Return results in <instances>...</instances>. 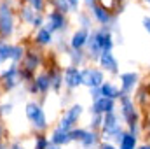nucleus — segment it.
<instances>
[{
	"label": "nucleus",
	"instance_id": "obj_5",
	"mask_svg": "<svg viewBox=\"0 0 150 149\" xmlns=\"http://www.w3.org/2000/svg\"><path fill=\"white\" fill-rule=\"evenodd\" d=\"M21 75H19V65L11 63L0 72V93H11L21 86Z\"/></svg>",
	"mask_w": 150,
	"mask_h": 149
},
{
	"label": "nucleus",
	"instance_id": "obj_22",
	"mask_svg": "<svg viewBox=\"0 0 150 149\" xmlns=\"http://www.w3.org/2000/svg\"><path fill=\"white\" fill-rule=\"evenodd\" d=\"M101 135L100 132H93V130H87L86 137L80 140V149H98V146L101 144Z\"/></svg>",
	"mask_w": 150,
	"mask_h": 149
},
{
	"label": "nucleus",
	"instance_id": "obj_11",
	"mask_svg": "<svg viewBox=\"0 0 150 149\" xmlns=\"http://www.w3.org/2000/svg\"><path fill=\"white\" fill-rule=\"evenodd\" d=\"M103 82H105V74L101 69H98V67H84L82 69V86L94 90V88H100Z\"/></svg>",
	"mask_w": 150,
	"mask_h": 149
},
{
	"label": "nucleus",
	"instance_id": "obj_18",
	"mask_svg": "<svg viewBox=\"0 0 150 149\" xmlns=\"http://www.w3.org/2000/svg\"><path fill=\"white\" fill-rule=\"evenodd\" d=\"M91 114H100V116H105V114H110V112H115V100H110V98H98L96 102H93L91 105Z\"/></svg>",
	"mask_w": 150,
	"mask_h": 149
},
{
	"label": "nucleus",
	"instance_id": "obj_30",
	"mask_svg": "<svg viewBox=\"0 0 150 149\" xmlns=\"http://www.w3.org/2000/svg\"><path fill=\"white\" fill-rule=\"evenodd\" d=\"M23 4H26L28 7H32L35 12L38 14H45V9H47V0H21Z\"/></svg>",
	"mask_w": 150,
	"mask_h": 149
},
{
	"label": "nucleus",
	"instance_id": "obj_21",
	"mask_svg": "<svg viewBox=\"0 0 150 149\" xmlns=\"http://www.w3.org/2000/svg\"><path fill=\"white\" fill-rule=\"evenodd\" d=\"M38 12H35L32 7H28V5L23 4V2H19V5L16 7V16H18V19H19L23 25H26V27L32 25V21H33V18H35Z\"/></svg>",
	"mask_w": 150,
	"mask_h": 149
},
{
	"label": "nucleus",
	"instance_id": "obj_26",
	"mask_svg": "<svg viewBox=\"0 0 150 149\" xmlns=\"http://www.w3.org/2000/svg\"><path fill=\"white\" fill-rule=\"evenodd\" d=\"M25 51H26V46H23L21 42L12 44V49H11V63L19 65L21 60H23V56H25Z\"/></svg>",
	"mask_w": 150,
	"mask_h": 149
},
{
	"label": "nucleus",
	"instance_id": "obj_13",
	"mask_svg": "<svg viewBox=\"0 0 150 149\" xmlns=\"http://www.w3.org/2000/svg\"><path fill=\"white\" fill-rule=\"evenodd\" d=\"M94 35L100 42V47H101V53H112L113 49V32L107 27H100V28H94L93 30Z\"/></svg>",
	"mask_w": 150,
	"mask_h": 149
},
{
	"label": "nucleus",
	"instance_id": "obj_25",
	"mask_svg": "<svg viewBox=\"0 0 150 149\" xmlns=\"http://www.w3.org/2000/svg\"><path fill=\"white\" fill-rule=\"evenodd\" d=\"M117 146H119L117 149H136L138 148V137L131 135L129 132H124V135H122V139L119 140Z\"/></svg>",
	"mask_w": 150,
	"mask_h": 149
},
{
	"label": "nucleus",
	"instance_id": "obj_23",
	"mask_svg": "<svg viewBox=\"0 0 150 149\" xmlns=\"http://www.w3.org/2000/svg\"><path fill=\"white\" fill-rule=\"evenodd\" d=\"M100 91H101V97L105 98H110V100H119L122 95H120V90L117 84H113L112 81H105L101 86H100Z\"/></svg>",
	"mask_w": 150,
	"mask_h": 149
},
{
	"label": "nucleus",
	"instance_id": "obj_14",
	"mask_svg": "<svg viewBox=\"0 0 150 149\" xmlns=\"http://www.w3.org/2000/svg\"><path fill=\"white\" fill-rule=\"evenodd\" d=\"M138 81H140V75L136 72H124V74H120V88H119L120 95L131 97V93L138 86Z\"/></svg>",
	"mask_w": 150,
	"mask_h": 149
},
{
	"label": "nucleus",
	"instance_id": "obj_36",
	"mask_svg": "<svg viewBox=\"0 0 150 149\" xmlns=\"http://www.w3.org/2000/svg\"><path fill=\"white\" fill-rule=\"evenodd\" d=\"M14 112V104L12 102H2L0 104V116H11Z\"/></svg>",
	"mask_w": 150,
	"mask_h": 149
},
{
	"label": "nucleus",
	"instance_id": "obj_42",
	"mask_svg": "<svg viewBox=\"0 0 150 149\" xmlns=\"http://www.w3.org/2000/svg\"><path fill=\"white\" fill-rule=\"evenodd\" d=\"M4 135H5V126H4V119H2V116H0V140H5Z\"/></svg>",
	"mask_w": 150,
	"mask_h": 149
},
{
	"label": "nucleus",
	"instance_id": "obj_9",
	"mask_svg": "<svg viewBox=\"0 0 150 149\" xmlns=\"http://www.w3.org/2000/svg\"><path fill=\"white\" fill-rule=\"evenodd\" d=\"M68 25H70L68 16H65V14H61L58 11H45V25L44 27L49 32H52L54 35L67 32L68 30Z\"/></svg>",
	"mask_w": 150,
	"mask_h": 149
},
{
	"label": "nucleus",
	"instance_id": "obj_8",
	"mask_svg": "<svg viewBox=\"0 0 150 149\" xmlns=\"http://www.w3.org/2000/svg\"><path fill=\"white\" fill-rule=\"evenodd\" d=\"M25 90L30 93V95H38V97H45L51 90V79H49V74L47 70H40L35 74L33 81L23 84Z\"/></svg>",
	"mask_w": 150,
	"mask_h": 149
},
{
	"label": "nucleus",
	"instance_id": "obj_20",
	"mask_svg": "<svg viewBox=\"0 0 150 149\" xmlns=\"http://www.w3.org/2000/svg\"><path fill=\"white\" fill-rule=\"evenodd\" d=\"M45 70H47L49 79H51V90H52L54 93H59L61 88L65 86V84H63V70H61L59 67H56V65H52V67H49V69H45Z\"/></svg>",
	"mask_w": 150,
	"mask_h": 149
},
{
	"label": "nucleus",
	"instance_id": "obj_7",
	"mask_svg": "<svg viewBox=\"0 0 150 149\" xmlns=\"http://www.w3.org/2000/svg\"><path fill=\"white\" fill-rule=\"evenodd\" d=\"M82 114H84V105L82 104H72L65 114L59 117V121H58V128H61V130H65V132H70V130H74L75 126H77V123L80 121V117H82Z\"/></svg>",
	"mask_w": 150,
	"mask_h": 149
},
{
	"label": "nucleus",
	"instance_id": "obj_29",
	"mask_svg": "<svg viewBox=\"0 0 150 149\" xmlns=\"http://www.w3.org/2000/svg\"><path fill=\"white\" fill-rule=\"evenodd\" d=\"M11 49H12V42L0 40V65L11 62Z\"/></svg>",
	"mask_w": 150,
	"mask_h": 149
},
{
	"label": "nucleus",
	"instance_id": "obj_15",
	"mask_svg": "<svg viewBox=\"0 0 150 149\" xmlns=\"http://www.w3.org/2000/svg\"><path fill=\"white\" fill-rule=\"evenodd\" d=\"M91 30H84V28H77L74 34L68 39V47L75 49V51H84L86 49V44H87V39H89Z\"/></svg>",
	"mask_w": 150,
	"mask_h": 149
},
{
	"label": "nucleus",
	"instance_id": "obj_4",
	"mask_svg": "<svg viewBox=\"0 0 150 149\" xmlns=\"http://www.w3.org/2000/svg\"><path fill=\"white\" fill-rule=\"evenodd\" d=\"M120 114H122V119L124 123H127L129 126V133L138 137V132H140V117H138V112L134 107V100L131 97H120Z\"/></svg>",
	"mask_w": 150,
	"mask_h": 149
},
{
	"label": "nucleus",
	"instance_id": "obj_27",
	"mask_svg": "<svg viewBox=\"0 0 150 149\" xmlns=\"http://www.w3.org/2000/svg\"><path fill=\"white\" fill-rule=\"evenodd\" d=\"M77 23L80 25L79 28H84V30H93V18L87 11H79L77 12Z\"/></svg>",
	"mask_w": 150,
	"mask_h": 149
},
{
	"label": "nucleus",
	"instance_id": "obj_10",
	"mask_svg": "<svg viewBox=\"0 0 150 149\" xmlns=\"http://www.w3.org/2000/svg\"><path fill=\"white\" fill-rule=\"evenodd\" d=\"M89 14L91 18L100 25V27H107L110 30H117V16L115 14H110L108 11H105L103 7H100L98 4H94L91 9H89Z\"/></svg>",
	"mask_w": 150,
	"mask_h": 149
},
{
	"label": "nucleus",
	"instance_id": "obj_16",
	"mask_svg": "<svg viewBox=\"0 0 150 149\" xmlns=\"http://www.w3.org/2000/svg\"><path fill=\"white\" fill-rule=\"evenodd\" d=\"M54 40H56L54 34L49 32L45 27H42L40 30L33 32V35H32V46H35V47H47V46H52Z\"/></svg>",
	"mask_w": 150,
	"mask_h": 149
},
{
	"label": "nucleus",
	"instance_id": "obj_37",
	"mask_svg": "<svg viewBox=\"0 0 150 149\" xmlns=\"http://www.w3.org/2000/svg\"><path fill=\"white\" fill-rule=\"evenodd\" d=\"M89 97H91V100H93V102H96L98 98H101V91H100V88L89 90Z\"/></svg>",
	"mask_w": 150,
	"mask_h": 149
},
{
	"label": "nucleus",
	"instance_id": "obj_19",
	"mask_svg": "<svg viewBox=\"0 0 150 149\" xmlns=\"http://www.w3.org/2000/svg\"><path fill=\"white\" fill-rule=\"evenodd\" d=\"M49 137V142L52 144V146H58V148H65V146H68V144H72V139H70V132H65V130H61V128H52V132H51V135H47Z\"/></svg>",
	"mask_w": 150,
	"mask_h": 149
},
{
	"label": "nucleus",
	"instance_id": "obj_41",
	"mask_svg": "<svg viewBox=\"0 0 150 149\" xmlns=\"http://www.w3.org/2000/svg\"><path fill=\"white\" fill-rule=\"evenodd\" d=\"M142 23H143V28H145V30L149 32V35H150V16H145Z\"/></svg>",
	"mask_w": 150,
	"mask_h": 149
},
{
	"label": "nucleus",
	"instance_id": "obj_35",
	"mask_svg": "<svg viewBox=\"0 0 150 149\" xmlns=\"http://www.w3.org/2000/svg\"><path fill=\"white\" fill-rule=\"evenodd\" d=\"M44 25H45V14H37V16L33 18V21H32L30 28H33V32H37V30H40Z\"/></svg>",
	"mask_w": 150,
	"mask_h": 149
},
{
	"label": "nucleus",
	"instance_id": "obj_6",
	"mask_svg": "<svg viewBox=\"0 0 150 149\" xmlns=\"http://www.w3.org/2000/svg\"><path fill=\"white\" fill-rule=\"evenodd\" d=\"M44 62H45V58H44L42 51L38 47H35V46H30V47H26L25 56H23L19 67L25 69V70H28V72L37 74V72H40V69L44 67Z\"/></svg>",
	"mask_w": 150,
	"mask_h": 149
},
{
	"label": "nucleus",
	"instance_id": "obj_32",
	"mask_svg": "<svg viewBox=\"0 0 150 149\" xmlns=\"http://www.w3.org/2000/svg\"><path fill=\"white\" fill-rule=\"evenodd\" d=\"M101 125H103V116H100V114H91V119H89V126H87V130L100 132V130H101Z\"/></svg>",
	"mask_w": 150,
	"mask_h": 149
},
{
	"label": "nucleus",
	"instance_id": "obj_2",
	"mask_svg": "<svg viewBox=\"0 0 150 149\" xmlns=\"http://www.w3.org/2000/svg\"><path fill=\"white\" fill-rule=\"evenodd\" d=\"M18 28V16H16V9L0 0V40H9L16 34Z\"/></svg>",
	"mask_w": 150,
	"mask_h": 149
},
{
	"label": "nucleus",
	"instance_id": "obj_45",
	"mask_svg": "<svg viewBox=\"0 0 150 149\" xmlns=\"http://www.w3.org/2000/svg\"><path fill=\"white\" fill-rule=\"evenodd\" d=\"M136 149H150V146L149 144H142V146H138Z\"/></svg>",
	"mask_w": 150,
	"mask_h": 149
},
{
	"label": "nucleus",
	"instance_id": "obj_47",
	"mask_svg": "<svg viewBox=\"0 0 150 149\" xmlns=\"http://www.w3.org/2000/svg\"><path fill=\"white\" fill-rule=\"evenodd\" d=\"M143 2H145V4H149V5H150V0H143Z\"/></svg>",
	"mask_w": 150,
	"mask_h": 149
},
{
	"label": "nucleus",
	"instance_id": "obj_34",
	"mask_svg": "<svg viewBox=\"0 0 150 149\" xmlns=\"http://www.w3.org/2000/svg\"><path fill=\"white\" fill-rule=\"evenodd\" d=\"M86 133H87V128L75 126L74 130H70V139H72V142H79L80 144V140L86 137Z\"/></svg>",
	"mask_w": 150,
	"mask_h": 149
},
{
	"label": "nucleus",
	"instance_id": "obj_17",
	"mask_svg": "<svg viewBox=\"0 0 150 149\" xmlns=\"http://www.w3.org/2000/svg\"><path fill=\"white\" fill-rule=\"evenodd\" d=\"M98 63H100V69L103 72L119 74V62H117L113 53H101V56L98 58Z\"/></svg>",
	"mask_w": 150,
	"mask_h": 149
},
{
	"label": "nucleus",
	"instance_id": "obj_43",
	"mask_svg": "<svg viewBox=\"0 0 150 149\" xmlns=\"http://www.w3.org/2000/svg\"><path fill=\"white\" fill-rule=\"evenodd\" d=\"M82 4H84V7H86V9H91V7L96 4V0H82Z\"/></svg>",
	"mask_w": 150,
	"mask_h": 149
},
{
	"label": "nucleus",
	"instance_id": "obj_33",
	"mask_svg": "<svg viewBox=\"0 0 150 149\" xmlns=\"http://www.w3.org/2000/svg\"><path fill=\"white\" fill-rule=\"evenodd\" d=\"M96 4H98L100 7H103L105 11H108V12L112 14L113 11L117 12V7H119L120 0H96Z\"/></svg>",
	"mask_w": 150,
	"mask_h": 149
},
{
	"label": "nucleus",
	"instance_id": "obj_40",
	"mask_svg": "<svg viewBox=\"0 0 150 149\" xmlns=\"http://www.w3.org/2000/svg\"><path fill=\"white\" fill-rule=\"evenodd\" d=\"M98 149H117V146L112 144V142H101V144L98 146Z\"/></svg>",
	"mask_w": 150,
	"mask_h": 149
},
{
	"label": "nucleus",
	"instance_id": "obj_31",
	"mask_svg": "<svg viewBox=\"0 0 150 149\" xmlns=\"http://www.w3.org/2000/svg\"><path fill=\"white\" fill-rule=\"evenodd\" d=\"M51 146L49 137L45 133H35L33 135V148L32 149H47Z\"/></svg>",
	"mask_w": 150,
	"mask_h": 149
},
{
	"label": "nucleus",
	"instance_id": "obj_48",
	"mask_svg": "<svg viewBox=\"0 0 150 149\" xmlns=\"http://www.w3.org/2000/svg\"><path fill=\"white\" fill-rule=\"evenodd\" d=\"M77 149H80V148H77Z\"/></svg>",
	"mask_w": 150,
	"mask_h": 149
},
{
	"label": "nucleus",
	"instance_id": "obj_3",
	"mask_svg": "<svg viewBox=\"0 0 150 149\" xmlns=\"http://www.w3.org/2000/svg\"><path fill=\"white\" fill-rule=\"evenodd\" d=\"M100 135H101L103 142H112V144L115 142V144H119V140L124 135V130L120 126V117L115 112H110V114L103 116V125H101Z\"/></svg>",
	"mask_w": 150,
	"mask_h": 149
},
{
	"label": "nucleus",
	"instance_id": "obj_1",
	"mask_svg": "<svg viewBox=\"0 0 150 149\" xmlns=\"http://www.w3.org/2000/svg\"><path fill=\"white\" fill-rule=\"evenodd\" d=\"M25 116L32 125V128L35 130V133H45V130L49 128V119L45 116V111L37 100H28L25 104Z\"/></svg>",
	"mask_w": 150,
	"mask_h": 149
},
{
	"label": "nucleus",
	"instance_id": "obj_46",
	"mask_svg": "<svg viewBox=\"0 0 150 149\" xmlns=\"http://www.w3.org/2000/svg\"><path fill=\"white\" fill-rule=\"evenodd\" d=\"M47 149H61V148H58V146H52V144H51V146H49Z\"/></svg>",
	"mask_w": 150,
	"mask_h": 149
},
{
	"label": "nucleus",
	"instance_id": "obj_24",
	"mask_svg": "<svg viewBox=\"0 0 150 149\" xmlns=\"http://www.w3.org/2000/svg\"><path fill=\"white\" fill-rule=\"evenodd\" d=\"M68 60H70V65L72 67H84L89 60H87V54L86 51H75V49H68L67 53Z\"/></svg>",
	"mask_w": 150,
	"mask_h": 149
},
{
	"label": "nucleus",
	"instance_id": "obj_39",
	"mask_svg": "<svg viewBox=\"0 0 150 149\" xmlns=\"http://www.w3.org/2000/svg\"><path fill=\"white\" fill-rule=\"evenodd\" d=\"M9 149H28V148L23 146L19 140H12V142H9Z\"/></svg>",
	"mask_w": 150,
	"mask_h": 149
},
{
	"label": "nucleus",
	"instance_id": "obj_44",
	"mask_svg": "<svg viewBox=\"0 0 150 149\" xmlns=\"http://www.w3.org/2000/svg\"><path fill=\"white\" fill-rule=\"evenodd\" d=\"M0 149H9V142L7 140H0Z\"/></svg>",
	"mask_w": 150,
	"mask_h": 149
},
{
	"label": "nucleus",
	"instance_id": "obj_38",
	"mask_svg": "<svg viewBox=\"0 0 150 149\" xmlns=\"http://www.w3.org/2000/svg\"><path fill=\"white\" fill-rule=\"evenodd\" d=\"M67 2H68V5H70L72 12H77V11H79V7H80V4H82V0H67Z\"/></svg>",
	"mask_w": 150,
	"mask_h": 149
},
{
	"label": "nucleus",
	"instance_id": "obj_12",
	"mask_svg": "<svg viewBox=\"0 0 150 149\" xmlns=\"http://www.w3.org/2000/svg\"><path fill=\"white\" fill-rule=\"evenodd\" d=\"M63 84H65L68 90H77V88H80V86H82V69L68 65V67L63 70Z\"/></svg>",
	"mask_w": 150,
	"mask_h": 149
},
{
	"label": "nucleus",
	"instance_id": "obj_28",
	"mask_svg": "<svg viewBox=\"0 0 150 149\" xmlns=\"http://www.w3.org/2000/svg\"><path fill=\"white\" fill-rule=\"evenodd\" d=\"M47 5H51L52 11H58V12H61L65 16H68L72 12V9H70L67 0H47Z\"/></svg>",
	"mask_w": 150,
	"mask_h": 149
}]
</instances>
